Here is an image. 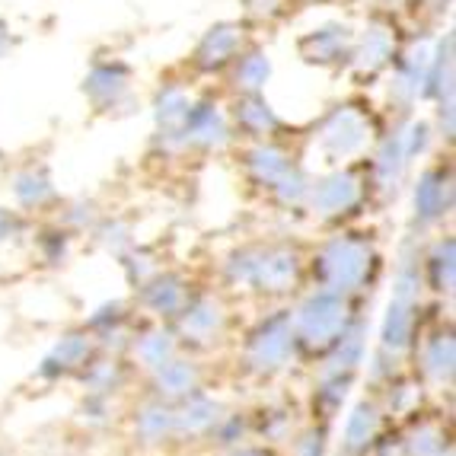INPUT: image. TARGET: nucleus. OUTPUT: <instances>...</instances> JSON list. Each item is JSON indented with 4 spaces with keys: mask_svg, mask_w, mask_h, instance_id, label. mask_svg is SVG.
<instances>
[{
    "mask_svg": "<svg viewBox=\"0 0 456 456\" xmlns=\"http://www.w3.org/2000/svg\"><path fill=\"white\" fill-rule=\"evenodd\" d=\"M265 77H268V61L262 58V54H256V64L243 61V86L256 90V86L265 84Z\"/></svg>",
    "mask_w": 456,
    "mask_h": 456,
    "instance_id": "1",
    "label": "nucleus"
}]
</instances>
